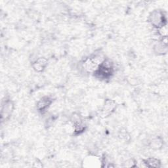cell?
Here are the masks:
<instances>
[{
	"mask_svg": "<svg viewBox=\"0 0 168 168\" xmlns=\"http://www.w3.org/2000/svg\"><path fill=\"white\" fill-rule=\"evenodd\" d=\"M47 63H48V61H47L45 59L40 58L37 60L36 62L33 64V68L37 71H42V70L44 69L45 66L47 65Z\"/></svg>",
	"mask_w": 168,
	"mask_h": 168,
	"instance_id": "cell-1",
	"label": "cell"
},
{
	"mask_svg": "<svg viewBox=\"0 0 168 168\" xmlns=\"http://www.w3.org/2000/svg\"><path fill=\"white\" fill-rule=\"evenodd\" d=\"M151 21H152L153 24L156 26H160L161 25H163L162 15H160L158 12H155L153 13Z\"/></svg>",
	"mask_w": 168,
	"mask_h": 168,
	"instance_id": "cell-2",
	"label": "cell"
},
{
	"mask_svg": "<svg viewBox=\"0 0 168 168\" xmlns=\"http://www.w3.org/2000/svg\"><path fill=\"white\" fill-rule=\"evenodd\" d=\"M50 103H51V101H50L49 98L43 99L42 100H40L39 101V103L38 104V108L39 110H43L49 106Z\"/></svg>",
	"mask_w": 168,
	"mask_h": 168,
	"instance_id": "cell-3",
	"label": "cell"
},
{
	"mask_svg": "<svg viewBox=\"0 0 168 168\" xmlns=\"http://www.w3.org/2000/svg\"><path fill=\"white\" fill-rule=\"evenodd\" d=\"M114 102L107 101L105 105V108H104V112H105L106 113L109 112L110 111H111V110L114 109Z\"/></svg>",
	"mask_w": 168,
	"mask_h": 168,
	"instance_id": "cell-4",
	"label": "cell"
},
{
	"mask_svg": "<svg viewBox=\"0 0 168 168\" xmlns=\"http://www.w3.org/2000/svg\"><path fill=\"white\" fill-rule=\"evenodd\" d=\"M146 164H148V166L150 167H158L159 165V163H158V161L156 159L150 158L149 160H147Z\"/></svg>",
	"mask_w": 168,
	"mask_h": 168,
	"instance_id": "cell-5",
	"label": "cell"
}]
</instances>
